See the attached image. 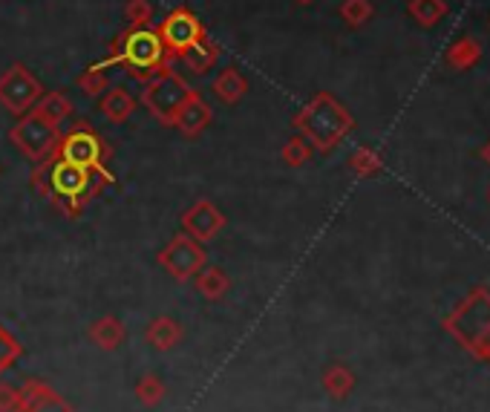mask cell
Listing matches in <instances>:
<instances>
[{"label":"cell","mask_w":490,"mask_h":412,"mask_svg":"<svg viewBox=\"0 0 490 412\" xmlns=\"http://www.w3.org/2000/svg\"><path fill=\"white\" fill-rule=\"evenodd\" d=\"M168 64H173L165 52V44H162L159 29L151 26H130L127 24L110 44V52L107 58L99 64H89L96 69H107V67H124V73L130 76L139 84H148L151 78H156L162 69Z\"/></svg>","instance_id":"cell-1"},{"label":"cell","mask_w":490,"mask_h":412,"mask_svg":"<svg viewBox=\"0 0 490 412\" xmlns=\"http://www.w3.org/2000/svg\"><path fill=\"white\" fill-rule=\"evenodd\" d=\"M32 182L44 196H52L56 202H61L67 213H81V208L101 191L107 179L99 176L96 170H87L72 162H64V159L49 156L35 168Z\"/></svg>","instance_id":"cell-2"},{"label":"cell","mask_w":490,"mask_h":412,"mask_svg":"<svg viewBox=\"0 0 490 412\" xmlns=\"http://www.w3.org/2000/svg\"><path fill=\"white\" fill-rule=\"evenodd\" d=\"M300 136L320 153L335 150L355 128L352 113L332 93H318L303 110L292 118Z\"/></svg>","instance_id":"cell-3"},{"label":"cell","mask_w":490,"mask_h":412,"mask_svg":"<svg viewBox=\"0 0 490 412\" xmlns=\"http://www.w3.org/2000/svg\"><path fill=\"white\" fill-rule=\"evenodd\" d=\"M196 96V89L176 73L173 64H168L156 78H151L141 89V104L159 124L173 128L176 116L182 113V107Z\"/></svg>","instance_id":"cell-4"},{"label":"cell","mask_w":490,"mask_h":412,"mask_svg":"<svg viewBox=\"0 0 490 412\" xmlns=\"http://www.w3.org/2000/svg\"><path fill=\"white\" fill-rule=\"evenodd\" d=\"M56 159H64V162H72L78 168H87V170H96L99 176H104L107 182H113V173L107 168V159H110V148H107V141L89 128L87 121H78L76 128L69 133L61 136L56 153Z\"/></svg>","instance_id":"cell-5"},{"label":"cell","mask_w":490,"mask_h":412,"mask_svg":"<svg viewBox=\"0 0 490 412\" xmlns=\"http://www.w3.org/2000/svg\"><path fill=\"white\" fill-rule=\"evenodd\" d=\"M9 139H12V145L29 159V162L38 165L56 153L58 141H61V130H58L56 121H49L41 113L29 110L15 121V128L9 130Z\"/></svg>","instance_id":"cell-6"},{"label":"cell","mask_w":490,"mask_h":412,"mask_svg":"<svg viewBox=\"0 0 490 412\" xmlns=\"http://www.w3.org/2000/svg\"><path fill=\"white\" fill-rule=\"evenodd\" d=\"M44 96L41 81L24 64H12L4 76H0V107L9 110L12 116L29 113L38 98Z\"/></svg>","instance_id":"cell-7"},{"label":"cell","mask_w":490,"mask_h":412,"mask_svg":"<svg viewBox=\"0 0 490 412\" xmlns=\"http://www.w3.org/2000/svg\"><path fill=\"white\" fill-rule=\"evenodd\" d=\"M156 29L162 35V44H165V52L171 61H176L188 46H193L196 41H203L208 35L205 24L199 21L188 6H176L173 12H168L165 21H162Z\"/></svg>","instance_id":"cell-8"},{"label":"cell","mask_w":490,"mask_h":412,"mask_svg":"<svg viewBox=\"0 0 490 412\" xmlns=\"http://www.w3.org/2000/svg\"><path fill=\"white\" fill-rule=\"evenodd\" d=\"M159 263L168 268L176 280L193 277L205 265V251L193 237H176L165 251L159 254Z\"/></svg>","instance_id":"cell-9"},{"label":"cell","mask_w":490,"mask_h":412,"mask_svg":"<svg viewBox=\"0 0 490 412\" xmlns=\"http://www.w3.org/2000/svg\"><path fill=\"white\" fill-rule=\"evenodd\" d=\"M225 217L220 213L214 202L199 200L193 208H188V213L182 217V228L188 231V237H193L196 242H208L223 231Z\"/></svg>","instance_id":"cell-10"},{"label":"cell","mask_w":490,"mask_h":412,"mask_svg":"<svg viewBox=\"0 0 490 412\" xmlns=\"http://www.w3.org/2000/svg\"><path fill=\"white\" fill-rule=\"evenodd\" d=\"M211 121H214V110H211V104L196 93V96H193V98L182 107V113L176 116L173 128H176L179 133H182L185 139H193V136L203 133Z\"/></svg>","instance_id":"cell-11"},{"label":"cell","mask_w":490,"mask_h":412,"mask_svg":"<svg viewBox=\"0 0 490 412\" xmlns=\"http://www.w3.org/2000/svg\"><path fill=\"white\" fill-rule=\"evenodd\" d=\"M101 116L110 121V124H124L136 113V98L130 96V89L124 87H110L107 93L101 96Z\"/></svg>","instance_id":"cell-12"},{"label":"cell","mask_w":490,"mask_h":412,"mask_svg":"<svg viewBox=\"0 0 490 412\" xmlns=\"http://www.w3.org/2000/svg\"><path fill=\"white\" fill-rule=\"evenodd\" d=\"M220 52H223V49L211 41V35H205L203 41H196L193 46H188L176 61H182L193 76H205L208 69H211L216 61H220Z\"/></svg>","instance_id":"cell-13"},{"label":"cell","mask_w":490,"mask_h":412,"mask_svg":"<svg viewBox=\"0 0 490 412\" xmlns=\"http://www.w3.org/2000/svg\"><path fill=\"white\" fill-rule=\"evenodd\" d=\"M214 93L223 104H237L248 93V81H245V76L240 73V69L225 67L223 73L214 78Z\"/></svg>","instance_id":"cell-14"},{"label":"cell","mask_w":490,"mask_h":412,"mask_svg":"<svg viewBox=\"0 0 490 412\" xmlns=\"http://www.w3.org/2000/svg\"><path fill=\"white\" fill-rule=\"evenodd\" d=\"M32 110L41 113V116L49 118V121L61 124L64 118H69L72 113H76V104L67 98L64 89H52V93H44V96L38 98V104H35Z\"/></svg>","instance_id":"cell-15"},{"label":"cell","mask_w":490,"mask_h":412,"mask_svg":"<svg viewBox=\"0 0 490 412\" xmlns=\"http://www.w3.org/2000/svg\"><path fill=\"white\" fill-rule=\"evenodd\" d=\"M482 58V49L474 38H462L459 44H453V49L447 52V61L453 69H467L474 67Z\"/></svg>","instance_id":"cell-16"},{"label":"cell","mask_w":490,"mask_h":412,"mask_svg":"<svg viewBox=\"0 0 490 412\" xmlns=\"http://www.w3.org/2000/svg\"><path fill=\"white\" fill-rule=\"evenodd\" d=\"M444 12H447L444 0H410V15L422 26H435L444 17Z\"/></svg>","instance_id":"cell-17"},{"label":"cell","mask_w":490,"mask_h":412,"mask_svg":"<svg viewBox=\"0 0 490 412\" xmlns=\"http://www.w3.org/2000/svg\"><path fill=\"white\" fill-rule=\"evenodd\" d=\"M196 289L203 292L208 300H216V297H223L225 292H228V277H225V272L223 268H205L203 274L196 277Z\"/></svg>","instance_id":"cell-18"},{"label":"cell","mask_w":490,"mask_h":412,"mask_svg":"<svg viewBox=\"0 0 490 412\" xmlns=\"http://www.w3.org/2000/svg\"><path fill=\"white\" fill-rule=\"evenodd\" d=\"M78 89L87 96V98H101L107 89H110V81H107L104 69H96V67H87L84 73L78 76Z\"/></svg>","instance_id":"cell-19"},{"label":"cell","mask_w":490,"mask_h":412,"mask_svg":"<svg viewBox=\"0 0 490 412\" xmlns=\"http://www.w3.org/2000/svg\"><path fill=\"white\" fill-rule=\"evenodd\" d=\"M338 12H340L343 24H347V26H364L375 9H372L370 0H343Z\"/></svg>","instance_id":"cell-20"},{"label":"cell","mask_w":490,"mask_h":412,"mask_svg":"<svg viewBox=\"0 0 490 412\" xmlns=\"http://www.w3.org/2000/svg\"><path fill=\"white\" fill-rule=\"evenodd\" d=\"M153 15H156V9L151 0H127L124 4V17L130 26H151Z\"/></svg>","instance_id":"cell-21"},{"label":"cell","mask_w":490,"mask_h":412,"mask_svg":"<svg viewBox=\"0 0 490 412\" xmlns=\"http://www.w3.org/2000/svg\"><path fill=\"white\" fill-rule=\"evenodd\" d=\"M308 156H312V145H308L303 136L288 139L286 145H283V162H286V165L297 168V165L308 162Z\"/></svg>","instance_id":"cell-22"},{"label":"cell","mask_w":490,"mask_h":412,"mask_svg":"<svg viewBox=\"0 0 490 412\" xmlns=\"http://www.w3.org/2000/svg\"><path fill=\"white\" fill-rule=\"evenodd\" d=\"M176 337H179V329H176L173 320H156V324L151 326V340H156L159 346H168Z\"/></svg>","instance_id":"cell-23"},{"label":"cell","mask_w":490,"mask_h":412,"mask_svg":"<svg viewBox=\"0 0 490 412\" xmlns=\"http://www.w3.org/2000/svg\"><path fill=\"white\" fill-rule=\"evenodd\" d=\"M352 168L358 170V173H375L378 168H381V162H378V156L372 153V150H367V148H360V150H355V156H352Z\"/></svg>","instance_id":"cell-24"},{"label":"cell","mask_w":490,"mask_h":412,"mask_svg":"<svg viewBox=\"0 0 490 412\" xmlns=\"http://www.w3.org/2000/svg\"><path fill=\"white\" fill-rule=\"evenodd\" d=\"M93 337L104 340V344H113L116 337H121V326L116 324L113 317H107V320H101V324L93 329Z\"/></svg>","instance_id":"cell-25"},{"label":"cell","mask_w":490,"mask_h":412,"mask_svg":"<svg viewBox=\"0 0 490 412\" xmlns=\"http://www.w3.org/2000/svg\"><path fill=\"white\" fill-rule=\"evenodd\" d=\"M295 4H300V6H308V4H315V0H295Z\"/></svg>","instance_id":"cell-26"},{"label":"cell","mask_w":490,"mask_h":412,"mask_svg":"<svg viewBox=\"0 0 490 412\" xmlns=\"http://www.w3.org/2000/svg\"><path fill=\"white\" fill-rule=\"evenodd\" d=\"M485 159H490V145L485 148Z\"/></svg>","instance_id":"cell-27"}]
</instances>
